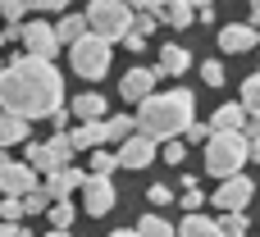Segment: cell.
I'll use <instances>...</instances> for the list:
<instances>
[{"label":"cell","instance_id":"obj_18","mask_svg":"<svg viewBox=\"0 0 260 237\" xmlns=\"http://www.w3.org/2000/svg\"><path fill=\"white\" fill-rule=\"evenodd\" d=\"M91 27H87V14H64L59 23H55V37H59V46H73V41H82Z\"/></svg>","mask_w":260,"mask_h":237},{"label":"cell","instance_id":"obj_17","mask_svg":"<svg viewBox=\"0 0 260 237\" xmlns=\"http://www.w3.org/2000/svg\"><path fill=\"white\" fill-rule=\"evenodd\" d=\"M82 123H101L105 119V96L101 91H82V96H73V105H69Z\"/></svg>","mask_w":260,"mask_h":237},{"label":"cell","instance_id":"obj_47","mask_svg":"<svg viewBox=\"0 0 260 237\" xmlns=\"http://www.w3.org/2000/svg\"><path fill=\"white\" fill-rule=\"evenodd\" d=\"M0 78H5V59H0Z\"/></svg>","mask_w":260,"mask_h":237},{"label":"cell","instance_id":"obj_30","mask_svg":"<svg viewBox=\"0 0 260 237\" xmlns=\"http://www.w3.org/2000/svg\"><path fill=\"white\" fill-rule=\"evenodd\" d=\"M46 210H50L46 187H37V192H27V196H23V215H46Z\"/></svg>","mask_w":260,"mask_h":237},{"label":"cell","instance_id":"obj_6","mask_svg":"<svg viewBox=\"0 0 260 237\" xmlns=\"http://www.w3.org/2000/svg\"><path fill=\"white\" fill-rule=\"evenodd\" d=\"M69 160H73V142H69V132L27 146V164H32L37 174H59V169H69Z\"/></svg>","mask_w":260,"mask_h":237},{"label":"cell","instance_id":"obj_34","mask_svg":"<svg viewBox=\"0 0 260 237\" xmlns=\"http://www.w3.org/2000/svg\"><path fill=\"white\" fill-rule=\"evenodd\" d=\"M155 23H160V14H137V18H133V32L151 37V32H155Z\"/></svg>","mask_w":260,"mask_h":237},{"label":"cell","instance_id":"obj_11","mask_svg":"<svg viewBox=\"0 0 260 237\" xmlns=\"http://www.w3.org/2000/svg\"><path fill=\"white\" fill-rule=\"evenodd\" d=\"M155 160V137L133 132L128 142H119V169H146Z\"/></svg>","mask_w":260,"mask_h":237},{"label":"cell","instance_id":"obj_45","mask_svg":"<svg viewBox=\"0 0 260 237\" xmlns=\"http://www.w3.org/2000/svg\"><path fill=\"white\" fill-rule=\"evenodd\" d=\"M46 237H69V233H59V228H50V233H46Z\"/></svg>","mask_w":260,"mask_h":237},{"label":"cell","instance_id":"obj_4","mask_svg":"<svg viewBox=\"0 0 260 237\" xmlns=\"http://www.w3.org/2000/svg\"><path fill=\"white\" fill-rule=\"evenodd\" d=\"M87 27L96 37H105L110 46L123 41L133 32V5H123V0H91L87 5Z\"/></svg>","mask_w":260,"mask_h":237},{"label":"cell","instance_id":"obj_40","mask_svg":"<svg viewBox=\"0 0 260 237\" xmlns=\"http://www.w3.org/2000/svg\"><path fill=\"white\" fill-rule=\"evenodd\" d=\"M123 46H128V50H133V55H137V50H142V46H146V37H142V32H128V37H123Z\"/></svg>","mask_w":260,"mask_h":237},{"label":"cell","instance_id":"obj_25","mask_svg":"<svg viewBox=\"0 0 260 237\" xmlns=\"http://www.w3.org/2000/svg\"><path fill=\"white\" fill-rule=\"evenodd\" d=\"M119 169V151H91V169L87 174H101V178H110Z\"/></svg>","mask_w":260,"mask_h":237},{"label":"cell","instance_id":"obj_44","mask_svg":"<svg viewBox=\"0 0 260 237\" xmlns=\"http://www.w3.org/2000/svg\"><path fill=\"white\" fill-rule=\"evenodd\" d=\"M210 5H215V0H192V9H210Z\"/></svg>","mask_w":260,"mask_h":237},{"label":"cell","instance_id":"obj_10","mask_svg":"<svg viewBox=\"0 0 260 237\" xmlns=\"http://www.w3.org/2000/svg\"><path fill=\"white\" fill-rule=\"evenodd\" d=\"M114 201H119V196H114V183L101 178V174H87V183H82V210L101 219V215L114 210Z\"/></svg>","mask_w":260,"mask_h":237},{"label":"cell","instance_id":"obj_31","mask_svg":"<svg viewBox=\"0 0 260 237\" xmlns=\"http://www.w3.org/2000/svg\"><path fill=\"white\" fill-rule=\"evenodd\" d=\"M160 155H165V164H183V160H187V142H178V137H169V142L160 146Z\"/></svg>","mask_w":260,"mask_h":237},{"label":"cell","instance_id":"obj_35","mask_svg":"<svg viewBox=\"0 0 260 237\" xmlns=\"http://www.w3.org/2000/svg\"><path fill=\"white\" fill-rule=\"evenodd\" d=\"M183 137H187V142H210V137H215V128H210V123H192Z\"/></svg>","mask_w":260,"mask_h":237},{"label":"cell","instance_id":"obj_22","mask_svg":"<svg viewBox=\"0 0 260 237\" xmlns=\"http://www.w3.org/2000/svg\"><path fill=\"white\" fill-rule=\"evenodd\" d=\"M18 142H27V123L0 110V151H9V146H18Z\"/></svg>","mask_w":260,"mask_h":237},{"label":"cell","instance_id":"obj_5","mask_svg":"<svg viewBox=\"0 0 260 237\" xmlns=\"http://www.w3.org/2000/svg\"><path fill=\"white\" fill-rule=\"evenodd\" d=\"M69 64H73V73H78V78L101 82V78L110 73V41H105V37H96V32H87L82 41H73V46H69Z\"/></svg>","mask_w":260,"mask_h":237},{"label":"cell","instance_id":"obj_8","mask_svg":"<svg viewBox=\"0 0 260 237\" xmlns=\"http://www.w3.org/2000/svg\"><path fill=\"white\" fill-rule=\"evenodd\" d=\"M23 50L32 55V59H55V50H59V37H55V23H23Z\"/></svg>","mask_w":260,"mask_h":237},{"label":"cell","instance_id":"obj_24","mask_svg":"<svg viewBox=\"0 0 260 237\" xmlns=\"http://www.w3.org/2000/svg\"><path fill=\"white\" fill-rule=\"evenodd\" d=\"M137 233H142V237H178V228H174L169 219H160V215H142Z\"/></svg>","mask_w":260,"mask_h":237},{"label":"cell","instance_id":"obj_48","mask_svg":"<svg viewBox=\"0 0 260 237\" xmlns=\"http://www.w3.org/2000/svg\"><path fill=\"white\" fill-rule=\"evenodd\" d=\"M256 32H260V27H256Z\"/></svg>","mask_w":260,"mask_h":237},{"label":"cell","instance_id":"obj_38","mask_svg":"<svg viewBox=\"0 0 260 237\" xmlns=\"http://www.w3.org/2000/svg\"><path fill=\"white\" fill-rule=\"evenodd\" d=\"M123 5H133L137 14H160V9H165L169 0H123Z\"/></svg>","mask_w":260,"mask_h":237},{"label":"cell","instance_id":"obj_13","mask_svg":"<svg viewBox=\"0 0 260 237\" xmlns=\"http://www.w3.org/2000/svg\"><path fill=\"white\" fill-rule=\"evenodd\" d=\"M155 78H160L155 69H128V73H123V82H119V96L142 105V100H151V96H155Z\"/></svg>","mask_w":260,"mask_h":237},{"label":"cell","instance_id":"obj_46","mask_svg":"<svg viewBox=\"0 0 260 237\" xmlns=\"http://www.w3.org/2000/svg\"><path fill=\"white\" fill-rule=\"evenodd\" d=\"M14 237H32V233H27V228H18V233H14Z\"/></svg>","mask_w":260,"mask_h":237},{"label":"cell","instance_id":"obj_23","mask_svg":"<svg viewBox=\"0 0 260 237\" xmlns=\"http://www.w3.org/2000/svg\"><path fill=\"white\" fill-rule=\"evenodd\" d=\"M133 132H137V119H133V114H110V119H105V137H110V142H128Z\"/></svg>","mask_w":260,"mask_h":237},{"label":"cell","instance_id":"obj_36","mask_svg":"<svg viewBox=\"0 0 260 237\" xmlns=\"http://www.w3.org/2000/svg\"><path fill=\"white\" fill-rule=\"evenodd\" d=\"M146 201H151V206H169V201H174V192H169L165 183H155V187L146 192Z\"/></svg>","mask_w":260,"mask_h":237},{"label":"cell","instance_id":"obj_9","mask_svg":"<svg viewBox=\"0 0 260 237\" xmlns=\"http://www.w3.org/2000/svg\"><path fill=\"white\" fill-rule=\"evenodd\" d=\"M251 196H256V183L247 178V174H233V178H224L219 183V192H215V210H247L251 206Z\"/></svg>","mask_w":260,"mask_h":237},{"label":"cell","instance_id":"obj_28","mask_svg":"<svg viewBox=\"0 0 260 237\" xmlns=\"http://www.w3.org/2000/svg\"><path fill=\"white\" fill-rule=\"evenodd\" d=\"M219 228H224V237H247V210H229L224 219H219Z\"/></svg>","mask_w":260,"mask_h":237},{"label":"cell","instance_id":"obj_42","mask_svg":"<svg viewBox=\"0 0 260 237\" xmlns=\"http://www.w3.org/2000/svg\"><path fill=\"white\" fill-rule=\"evenodd\" d=\"M251 23L260 27V0H251Z\"/></svg>","mask_w":260,"mask_h":237},{"label":"cell","instance_id":"obj_41","mask_svg":"<svg viewBox=\"0 0 260 237\" xmlns=\"http://www.w3.org/2000/svg\"><path fill=\"white\" fill-rule=\"evenodd\" d=\"M18 233V224H0V237H14Z\"/></svg>","mask_w":260,"mask_h":237},{"label":"cell","instance_id":"obj_32","mask_svg":"<svg viewBox=\"0 0 260 237\" xmlns=\"http://www.w3.org/2000/svg\"><path fill=\"white\" fill-rule=\"evenodd\" d=\"M18 219H23V201L18 196H5L0 201V224H18Z\"/></svg>","mask_w":260,"mask_h":237},{"label":"cell","instance_id":"obj_15","mask_svg":"<svg viewBox=\"0 0 260 237\" xmlns=\"http://www.w3.org/2000/svg\"><path fill=\"white\" fill-rule=\"evenodd\" d=\"M247 123H251V114H247L242 100H224V105L215 110V119H210L215 132H247Z\"/></svg>","mask_w":260,"mask_h":237},{"label":"cell","instance_id":"obj_14","mask_svg":"<svg viewBox=\"0 0 260 237\" xmlns=\"http://www.w3.org/2000/svg\"><path fill=\"white\" fill-rule=\"evenodd\" d=\"M82 183H87V174L69 164V169H59V174H46V183H41V187H46V196H50V201H69Z\"/></svg>","mask_w":260,"mask_h":237},{"label":"cell","instance_id":"obj_27","mask_svg":"<svg viewBox=\"0 0 260 237\" xmlns=\"http://www.w3.org/2000/svg\"><path fill=\"white\" fill-rule=\"evenodd\" d=\"M242 105H247L251 119H260V73H251V78L242 82Z\"/></svg>","mask_w":260,"mask_h":237},{"label":"cell","instance_id":"obj_3","mask_svg":"<svg viewBox=\"0 0 260 237\" xmlns=\"http://www.w3.org/2000/svg\"><path fill=\"white\" fill-rule=\"evenodd\" d=\"M247 160H251V146H247L242 132H215V137L206 142V169H210L219 183L233 178V174H242Z\"/></svg>","mask_w":260,"mask_h":237},{"label":"cell","instance_id":"obj_1","mask_svg":"<svg viewBox=\"0 0 260 237\" xmlns=\"http://www.w3.org/2000/svg\"><path fill=\"white\" fill-rule=\"evenodd\" d=\"M0 110L32 123V119H50L55 110H64V78L50 59H32L18 55L5 64L0 78Z\"/></svg>","mask_w":260,"mask_h":237},{"label":"cell","instance_id":"obj_16","mask_svg":"<svg viewBox=\"0 0 260 237\" xmlns=\"http://www.w3.org/2000/svg\"><path fill=\"white\" fill-rule=\"evenodd\" d=\"M69 142H73V151H101L110 137H105V119L101 123H78L73 132H69Z\"/></svg>","mask_w":260,"mask_h":237},{"label":"cell","instance_id":"obj_2","mask_svg":"<svg viewBox=\"0 0 260 237\" xmlns=\"http://www.w3.org/2000/svg\"><path fill=\"white\" fill-rule=\"evenodd\" d=\"M197 123V96L174 87V91H155L151 100L137 105V132L155 137V142H169V137H183L187 128Z\"/></svg>","mask_w":260,"mask_h":237},{"label":"cell","instance_id":"obj_39","mask_svg":"<svg viewBox=\"0 0 260 237\" xmlns=\"http://www.w3.org/2000/svg\"><path fill=\"white\" fill-rule=\"evenodd\" d=\"M27 9H41V14H50V9H69V0H27Z\"/></svg>","mask_w":260,"mask_h":237},{"label":"cell","instance_id":"obj_37","mask_svg":"<svg viewBox=\"0 0 260 237\" xmlns=\"http://www.w3.org/2000/svg\"><path fill=\"white\" fill-rule=\"evenodd\" d=\"M201 201H206V196H201V187H187V192H183V210H187V215H197V210H201Z\"/></svg>","mask_w":260,"mask_h":237},{"label":"cell","instance_id":"obj_29","mask_svg":"<svg viewBox=\"0 0 260 237\" xmlns=\"http://www.w3.org/2000/svg\"><path fill=\"white\" fill-rule=\"evenodd\" d=\"M224 78H229V69L219 59H201V82L206 87H224Z\"/></svg>","mask_w":260,"mask_h":237},{"label":"cell","instance_id":"obj_7","mask_svg":"<svg viewBox=\"0 0 260 237\" xmlns=\"http://www.w3.org/2000/svg\"><path fill=\"white\" fill-rule=\"evenodd\" d=\"M37 187H41V174H37L27 160L18 164V160H9V155L0 151V196H18V201H23V196L37 192Z\"/></svg>","mask_w":260,"mask_h":237},{"label":"cell","instance_id":"obj_33","mask_svg":"<svg viewBox=\"0 0 260 237\" xmlns=\"http://www.w3.org/2000/svg\"><path fill=\"white\" fill-rule=\"evenodd\" d=\"M23 14H27V0H0V18L5 23H18Z\"/></svg>","mask_w":260,"mask_h":237},{"label":"cell","instance_id":"obj_21","mask_svg":"<svg viewBox=\"0 0 260 237\" xmlns=\"http://www.w3.org/2000/svg\"><path fill=\"white\" fill-rule=\"evenodd\" d=\"M160 18H165L169 27H192V23H197V9H192V0H169V5L160 9Z\"/></svg>","mask_w":260,"mask_h":237},{"label":"cell","instance_id":"obj_26","mask_svg":"<svg viewBox=\"0 0 260 237\" xmlns=\"http://www.w3.org/2000/svg\"><path fill=\"white\" fill-rule=\"evenodd\" d=\"M46 215H50V224H55L59 233H69V228H73V215H78V210H73L69 201H50V210H46Z\"/></svg>","mask_w":260,"mask_h":237},{"label":"cell","instance_id":"obj_19","mask_svg":"<svg viewBox=\"0 0 260 237\" xmlns=\"http://www.w3.org/2000/svg\"><path fill=\"white\" fill-rule=\"evenodd\" d=\"M192 69V55L183 50V46H165L160 50V64H155V73H169V78H178V73H187Z\"/></svg>","mask_w":260,"mask_h":237},{"label":"cell","instance_id":"obj_12","mask_svg":"<svg viewBox=\"0 0 260 237\" xmlns=\"http://www.w3.org/2000/svg\"><path fill=\"white\" fill-rule=\"evenodd\" d=\"M251 46H260L256 23H224V27H219V50H224V55H242V50H251Z\"/></svg>","mask_w":260,"mask_h":237},{"label":"cell","instance_id":"obj_20","mask_svg":"<svg viewBox=\"0 0 260 237\" xmlns=\"http://www.w3.org/2000/svg\"><path fill=\"white\" fill-rule=\"evenodd\" d=\"M178 237H224V228H219V219H210V215H187V219L178 224Z\"/></svg>","mask_w":260,"mask_h":237},{"label":"cell","instance_id":"obj_43","mask_svg":"<svg viewBox=\"0 0 260 237\" xmlns=\"http://www.w3.org/2000/svg\"><path fill=\"white\" fill-rule=\"evenodd\" d=\"M110 237H142L137 228H119V233H110Z\"/></svg>","mask_w":260,"mask_h":237}]
</instances>
